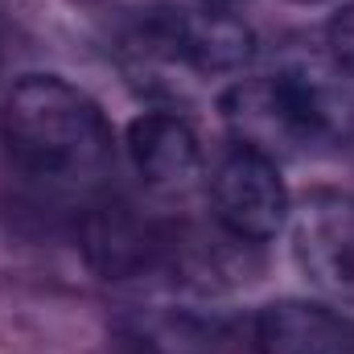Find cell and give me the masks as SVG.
I'll use <instances>...</instances> for the list:
<instances>
[{
  "instance_id": "cell-10",
  "label": "cell",
  "mask_w": 354,
  "mask_h": 354,
  "mask_svg": "<svg viewBox=\"0 0 354 354\" xmlns=\"http://www.w3.org/2000/svg\"><path fill=\"white\" fill-rule=\"evenodd\" d=\"M326 46H330V62L354 79V4L342 8L334 21H330V33H326Z\"/></svg>"
},
{
  "instance_id": "cell-5",
  "label": "cell",
  "mask_w": 354,
  "mask_h": 354,
  "mask_svg": "<svg viewBox=\"0 0 354 354\" xmlns=\"http://www.w3.org/2000/svg\"><path fill=\"white\" fill-rule=\"evenodd\" d=\"M297 268L313 288L354 305V198L351 194H309L288 218Z\"/></svg>"
},
{
  "instance_id": "cell-7",
  "label": "cell",
  "mask_w": 354,
  "mask_h": 354,
  "mask_svg": "<svg viewBox=\"0 0 354 354\" xmlns=\"http://www.w3.org/2000/svg\"><path fill=\"white\" fill-rule=\"evenodd\" d=\"M83 243H87L91 264L107 280L140 276L149 268L165 264V231H157L149 218H140L128 202L91 206L87 223H83Z\"/></svg>"
},
{
  "instance_id": "cell-1",
  "label": "cell",
  "mask_w": 354,
  "mask_h": 354,
  "mask_svg": "<svg viewBox=\"0 0 354 354\" xmlns=\"http://www.w3.org/2000/svg\"><path fill=\"white\" fill-rule=\"evenodd\" d=\"M235 145L280 157L338 149L354 136V79L334 62H288L248 75L223 95Z\"/></svg>"
},
{
  "instance_id": "cell-6",
  "label": "cell",
  "mask_w": 354,
  "mask_h": 354,
  "mask_svg": "<svg viewBox=\"0 0 354 354\" xmlns=\"http://www.w3.org/2000/svg\"><path fill=\"white\" fill-rule=\"evenodd\" d=\"M128 157H132L136 177L145 181V189L157 198H185L206 177L202 145H198L194 128L165 111H149V115L132 120Z\"/></svg>"
},
{
  "instance_id": "cell-3",
  "label": "cell",
  "mask_w": 354,
  "mask_h": 354,
  "mask_svg": "<svg viewBox=\"0 0 354 354\" xmlns=\"http://www.w3.org/2000/svg\"><path fill=\"white\" fill-rule=\"evenodd\" d=\"M210 202L218 227L252 248L276 239L292 218V198L276 161L243 145L227 149L210 169Z\"/></svg>"
},
{
  "instance_id": "cell-12",
  "label": "cell",
  "mask_w": 354,
  "mask_h": 354,
  "mask_svg": "<svg viewBox=\"0 0 354 354\" xmlns=\"http://www.w3.org/2000/svg\"><path fill=\"white\" fill-rule=\"evenodd\" d=\"M301 4H313V0H301Z\"/></svg>"
},
{
  "instance_id": "cell-2",
  "label": "cell",
  "mask_w": 354,
  "mask_h": 354,
  "mask_svg": "<svg viewBox=\"0 0 354 354\" xmlns=\"http://www.w3.org/2000/svg\"><path fill=\"white\" fill-rule=\"evenodd\" d=\"M0 136L21 174L54 189L99 185L115 157L99 103L58 75H25L8 91Z\"/></svg>"
},
{
  "instance_id": "cell-11",
  "label": "cell",
  "mask_w": 354,
  "mask_h": 354,
  "mask_svg": "<svg viewBox=\"0 0 354 354\" xmlns=\"http://www.w3.org/2000/svg\"><path fill=\"white\" fill-rule=\"evenodd\" d=\"M206 4H235V0H206Z\"/></svg>"
},
{
  "instance_id": "cell-8",
  "label": "cell",
  "mask_w": 354,
  "mask_h": 354,
  "mask_svg": "<svg viewBox=\"0 0 354 354\" xmlns=\"http://www.w3.org/2000/svg\"><path fill=\"white\" fill-rule=\"evenodd\" d=\"M260 354H354V317L317 301L268 305L256 322Z\"/></svg>"
},
{
  "instance_id": "cell-4",
  "label": "cell",
  "mask_w": 354,
  "mask_h": 354,
  "mask_svg": "<svg viewBox=\"0 0 354 354\" xmlns=\"http://www.w3.org/2000/svg\"><path fill=\"white\" fill-rule=\"evenodd\" d=\"M145 41L161 58L202 75H231L256 54L252 29L227 4H165L145 21Z\"/></svg>"
},
{
  "instance_id": "cell-9",
  "label": "cell",
  "mask_w": 354,
  "mask_h": 354,
  "mask_svg": "<svg viewBox=\"0 0 354 354\" xmlns=\"http://www.w3.org/2000/svg\"><path fill=\"white\" fill-rule=\"evenodd\" d=\"M128 354H218L214 326L189 313H132L120 322Z\"/></svg>"
}]
</instances>
